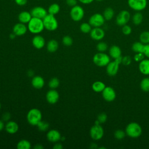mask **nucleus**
Returning a JSON list of instances; mask_svg holds the SVG:
<instances>
[{
    "mask_svg": "<svg viewBox=\"0 0 149 149\" xmlns=\"http://www.w3.org/2000/svg\"><path fill=\"white\" fill-rule=\"evenodd\" d=\"M28 30L34 34H38L44 29L43 20L41 19L32 17L27 23Z\"/></svg>",
    "mask_w": 149,
    "mask_h": 149,
    "instance_id": "f257e3e1",
    "label": "nucleus"
},
{
    "mask_svg": "<svg viewBox=\"0 0 149 149\" xmlns=\"http://www.w3.org/2000/svg\"><path fill=\"white\" fill-rule=\"evenodd\" d=\"M27 120L29 123L32 126H37L42 120V113L37 108H32L29 111L27 114Z\"/></svg>",
    "mask_w": 149,
    "mask_h": 149,
    "instance_id": "f03ea898",
    "label": "nucleus"
},
{
    "mask_svg": "<svg viewBox=\"0 0 149 149\" xmlns=\"http://www.w3.org/2000/svg\"><path fill=\"white\" fill-rule=\"evenodd\" d=\"M42 20L44 29L48 31H55L58 27V22L55 15L48 13Z\"/></svg>",
    "mask_w": 149,
    "mask_h": 149,
    "instance_id": "7ed1b4c3",
    "label": "nucleus"
},
{
    "mask_svg": "<svg viewBox=\"0 0 149 149\" xmlns=\"http://www.w3.org/2000/svg\"><path fill=\"white\" fill-rule=\"evenodd\" d=\"M142 132V129L139 124L132 122L128 124L126 127V134L132 138H136L139 137Z\"/></svg>",
    "mask_w": 149,
    "mask_h": 149,
    "instance_id": "20e7f679",
    "label": "nucleus"
},
{
    "mask_svg": "<svg viewBox=\"0 0 149 149\" xmlns=\"http://www.w3.org/2000/svg\"><path fill=\"white\" fill-rule=\"evenodd\" d=\"M93 62L98 66L102 67L107 66L110 62L109 56L104 52H98L93 56Z\"/></svg>",
    "mask_w": 149,
    "mask_h": 149,
    "instance_id": "39448f33",
    "label": "nucleus"
},
{
    "mask_svg": "<svg viewBox=\"0 0 149 149\" xmlns=\"http://www.w3.org/2000/svg\"><path fill=\"white\" fill-rule=\"evenodd\" d=\"M84 16V9L80 5H76L71 8L70 10V16L74 22H79L83 19Z\"/></svg>",
    "mask_w": 149,
    "mask_h": 149,
    "instance_id": "423d86ee",
    "label": "nucleus"
},
{
    "mask_svg": "<svg viewBox=\"0 0 149 149\" xmlns=\"http://www.w3.org/2000/svg\"><path fill=\"white\" fill-rule=\"evenodd\" d=\"M127 5L132 9L140 12L147 7V0H127Z\"/></svg>",
    "mask_w": 149,
    "mask_h": 149,
    "instance_id": "0eeeda50",
    "label": "nucleus"
},
{
    "mask_svg": "<svg viewBox=\"0 0 149 149\" xmlns=\"http://www.w3.org/2000/svg\"><path fill=\"white\" fill-rule=\"evenodd\" d=\"M122 56L115 59V61L109 62L107 65V72L108 75L111 76H113L118 73L119 70V65L122 62Z\"/></svg>",
    "mask_w": 149,
    "mask_h": 149,
    "instance_id": "6e6552de",
    "label": "nucleus"
},
{
    "mask_svg": "<svg viewBox=\"0 0 149 149\" xmlns=\"http://www.w3.org/2000/svg\"><path fill=\"white\" fill-rule=\"evenodd\" d=\"M105 20L102 15L99 13H96L90 16L88 20V23L92 27H100L104 24Z\"/></svg>",
    "mask_w": 149,
    "mask_h": 149,
    "instance_id": "1a4fd4ad",
    "label": "nucleus"
},
{
    "mask_svg": "<svg viewBox=\"0 0 149 149\" xmlns=\"http://www.w3.org/2000/svg\"><path fill=\"white\" fill-rule=\"evenodd\" d=\"M130 19V13L128 10H122L119 12L116 18V23L119 26L126 24Z\"/></svg>",
    "mask_w": 149,
    "mask_h": 149,
    "instance_id": "9d476101",
    "label": "nucleus"
},
{
    "mask_svg": "<svg viewBox=\"0 0 149 149\" xmlns=\"http://www.w3.org/2000/svg\"><path fill=\"white\" fill-rule=\"evenodd\" d=\"M91 137L94 140H100L104 135V129L100 124H95L93 126L90 130Z\"/></svg>",
    "mask_w": 149,
    "mask_h": 149,
    "instance_id": "9b49d317",
    "label": "nucleus"
},
{
    "mask_svg": "<svg viewBox=\"0 0 149 149\" xmlns=\"http://www.w3.org/2000/svg\"><path fill=\"white\" fill-rule=\"evenodd\" d=\"M30 13L32 17L43 19L48 14V11L42 6H35L31 9Z\"/></svg>",
    "mask_w": 149,
    "mask_h": 149,
    "instance_id": "f8f14e48",
    "label": "nucleus"
},
{
    "mask_svg": "<svg viewBox=\"0 0 149 149\" xmlns=\"http://www.w3.org/2000/svg\"><path fill=\"white\" fill-rule=\"evenodd\" d=\"M102 95L104 99L108 102L113 101L116 98V93L111 87H105L102 91Z\"/></svg>",
    "mask_w": 149,
    "mask_h": 149,
    "instance_id": "ddd939ff",
    "label": "nucleus"
},
{
    "mask_svg": "<svg viewBox=\"0 0 149 149\" xmlns=\"http://www.w3.org/2000/svg\"><path fill=\"white\" fill-rule=\"evenodd\" d=\"M59 98L58 92L55 89H51L47 91L46 94L47 101L51 104H56Z\"/></svg>",
    "mask_w": 149,
    "mask_h": 149,
    "instance_id": "4468645a",
    "label": "nucleus"
},
{
    "mask_svg": "<svg viewBox=\"0 0 149 149\" xmlns=\"http://www.w3.org/2000/svg\"><path fill=\"white\" fill-rule=\"evenodd\" d=\"M61 137L60 132L56 129H51L47 133V139L51 143L58 142L61 139Z\"/></svg>",
    "mask_w": 149,
    "mask_h": 149,
    "instance_id": "2eb2a0df",
    "label": "nucleus"
},
{
    "mask_svg": "<svg viewBox=\"0 0 149 149\" xmlns=\"http://www.w3.org/2000/svg\"><path fill=\"white\" fill-rule=\"evenodd\" d=\"M27 26L22 23H17L15 24L13 27V33L16 36H21L24 35L27 31Z\"/></svg>",
    "mask_w": 149,
    "mask_h": 149,
    "instance_id": "dca6fc26",
    "label": "nucleus"
},
{
    "mask_svg": "<svg viewBox=\"0 0 149 149\" xmlns=\"http://www.w3.org/2000/svg\"><path fill=\"white\" fill-rule=\"evenodd\" d=\"M90 34L92 39L97 41L102 40L105 36V32L104 30L100 27H94L91 29Z\"/></svg>",
    "mask_w": 149,
    "mask_h": 149,
    "instance_id": "f3484780",
    "label": "nucleus"
},
{
    "mask_svg": "<svg viewBox=\"0 0 149 149\" xmlns=\"http://www.w3.org/2000/svg\"><path fill=\"white\" fill-rule=\"evenodd\" d=\"M32 44L36 49H40L44 47L45 44V40L42 36L37 34L32 39Z\"/></svg>",
    "mask_w": 149,
    "mask_h": 149,
    "instance_id": "a211bd4d",
    "label": "nucleus"
},
{
    "mask_svg": "<svg viewBox=\"0 0 149 149\" xmlns=\"http://www.w3.org/2000/svg\"><path fill=\"white\" fill-rule=\"evenodd\" d=\"M5 129L8 133L15 134L19 130V125L16 122L10 120L7 122L6 124L5 125Z\"/></svg>",
    "mask_w": 149,
    "mask_h": 149,
    "instance_id": "6ab92c4d",
    "label": "nucleus"
},
{
    "mask_svg": "<svg viewBox=\"0 0 149 149\" xmlns=\"http://www.w3.org/2000/svg\"><path fill=\"white\" fill-rule=\"evenodd\" d=\"M45 84V81L40 76H34L31 80V85L32 86L36 89L42 88Z\"/></svg>",
    "mask_w": 149,
    "mask_h": 149,
    "instance_id": "aec40b11",
    "label": "nucleus"
},
{
    "mask_svg": "<svg viewBox=\"0 0 149 149\" xmlns=\"http://www.w3.org/2000/svg\"><path fill=\"white\" fill-rule=\"evenodd\" d=\"M31 18L32 16L30 12L26 10L21 12L18 15V20L19 22L24 24H27Z\"/></svg>",
    "mask_w": 149,
    "mask_h": 149,
    "instance_id": "412c9836",
    "label": "nucleus"
},
{
    "mask_svg": "<svg viewBox=\"0 0 149 149\" xmlns=\"http://www.w3.org/2000/svg\"><path fill=\"white\" fill-rule=\"evenodd\" d=\"M139 70L144 74H149V59H143L139 63Z\"/></svg>",
    "mask_w": 149,
    "mask_h": 149,
    "instance_id": "4be33fe9",
    "label": "nucleus"
},
{
    "mask_svg": "<svg viewBox=\"0 0 149 149\" xmlns=\"http://www.w3.org/2000/svg\"><path fill=\"white\" fill-rule=\"evenodd\" d=\"M59 47V44L58 41L55 40H49L47 44V49L49 52L53 53L57 51Z\"/></svg>",
    "mask_w": 149,
    "mask_h": 149,
    "instance_id": "5701e85b",
    "label": "nucleus"
},
{
    "mask_svg": "<svg viewBox=\"0 0 149 149\" xmlns=\"http://www.w3.org/2000/svg\"><path fill=\"white\" fill-rule=\"evenodd\" d=\"M109 52L110 56L114 59H116L121 56V49L117 45H112L111 47Z\"/></svg>",
    "mask_w": 149,
    "mask_h": 149,
    "instance_id": "b1692460",
    "label": "nucleus"
},
{
    "mask_svg": "<svg viewBox=\"0 0 149 149\" xmlns=\"http://www.w3.org/2000/svg\"><path fill=\"white\" fill-rule=\"evenodd\" d=\"M47 11H48V13L52 15H55L59 12L60 6L58 3H53L49 6Z\"/></svg>",
    "mask_w": 149,
    "mask_h": 149,
    "instance_id": "393cba45",
    "label": "nucleus"
},
{
    "mask_svg": "<svg viewBox=\"0 0 149 149\" xmlns=\"http://www.w3.org/2000/svg\"><path fill=\"white\" fill-rule=\"evenodd\" d=\"M114 14L113 9L111 7H107L105 9L102 15L105 20H110L114 16Z\"/></svg>",
    "mask_w": 149,
    "mask_h": 149,
    "instance_id": "a878e982",
    "label": "nucleus"
},
{
    "mask_svg": "<svg viewBox=\"0 0 149 149\" xmlns=\"http://www.w3.org/2000/svg\"><path fill=\"white\" fill-rule=\"evenodd\" d=\"M105 88V84L100 81H97L93 83L92 84V89L97 93L102 92Z\"/></svg>",
    "mask_w": 149,
    "mask_h": 149,
    "instance_id": "bb28decb",
    "label": "nucleus"
},
{
    "mask_svg": "<svg viewBox=\"0 0 149 149\" xmlns=\"http://www.w3.org/2000/svg\"><path fill=\"white\" fill-rule=\"evenodd\" d=\"M16 147L18 149H30L31 148V143L29 140L23 139L17 143Z\"/></svg>",
    "mask_w": 149,
    "mask_h": 149,
    "instance_id": "cd10ccee",
    "label": "nucleus"
},
{
    "mask_svg": "<svg viewBox=\"0 0 149 149\" xmlns=\"http://www.w3.org/2000/svg\"><path fill=\"white\" fill-rule=\"evenodd\" d=\"M143 19V16L141 13L137 12L135 13L132 17V22L135 25H139L141 23Z\"/></svg>",
    "mask_w": 149,
    "mask_h": 149,
    "instance_id": "c85d7f7f",
    "label": "nucleus"
},
{
    "mask_svg": "<svg viewBox=\"0 0 149 149\" xmlns=\"http://www.w3.org/2000/svg\"><path fill=\"white\" fill-rule=\"evenodd\" d=\"M132 49L136 53H143L144 45L142 42H135L132 45Z\"/></svg>",
    "mask_w": 149,
    "mask_h": 149,
    "instance_id": "c756f323",
    "label": "nucleus"
},
{
    "mask_svg": "<svg viewBox=\"0 0 149 149\" xmlns=\"http://www.w3.org/2000/svg\"><path fill=\"white\" fill-rule=\"evenodd\" d=\"M91 26L89 23L84 22L80 26V30L83 33H88L91 31L92 28Z\"/></svg>",
    "mask_w": 149,
    "mask_h": 149,
    "instance_id": "7c9ffc66",
    "label": "nucleus"
},
{
    "mask_svg": "<svg viewBox=\"0 0 149 149\" xmlns=\"http://www.w3.org/2000/svg\"><path fill=\"white\" fill-rule=\"evenodd\" d=\"M37 127L38 129L41 132H45L47 131L49 127V125L48 122L42 121V120L38 122V123L37 125Z\"/></svg>",
    "mask_w": 149,
    "mask_h": 149,
    "instance_id": "2f4dec72",
    "label": "nucleus"
},
{
    "mask_svg": "<svg viewBox=\"0 0 149 149\" xmlns=\"http://www.w3.org/2000/svg\"><path fill=\"white\" fill-rule=\"evenodd\" d=\"M59 80L57 77H52L48 82V86L51 89H55L59 86Z\"/></svg>",
    "mask_w": 149,
    "mask_h": 149,
    "instance_id": "473e14b6",
    "label": "nucleus"
},
{
    "mask_svg": "<svg viewBox=\"0 0 149 149\" xmlns=\"http://www.w3.org/2000/svg\"><path fill=\"white\" fill-rule=\"evenodd\" d=\"M140 88L143 91H149V78H144L141 81Z\"/></svg>",
    "mask_w": 149,
    "mask_h": 149,
    "instance_id": "72a5a7b5",
    "label": "nucleus"
},
{
    "mask_svg": "<svg viewBox=\"0 0 149 149\" xmlns=\"http://www.w3.org/2000/svg\"><path fill=\"white\" fill-rule=\"evenodd\" d=\"M140 41L143 44H148L149 43V31H143L140 35Z\"/></svg>",
    "mask_w": 149,
    "mask_h": 149,
    "instance_id": "f704fd0d",
    "label": "nucleus"
},
{
    "mask_svg": "<svg viewBox=\"0 0 149 149\" xmlns=\"http://www.w3.org/2000/svg\"><path fill=\"white\" fill-rule=\"evenodd\" d=\"M97 49L101 52H105L108 48V45L104 42H100L97 45Z\"/></svg>",
    "mask_w": 149,
    "mask_h": 149,
    "instance_id": "c9c22d12",
    "label": "nucleus"
},
{
    "mask_svg": "<svg viewBox=\"0 0 149 149\" xmlns=\"http://www.w3.org/2000/svg\"><path fill=\"white\" fill-rule=\"evenodd\" d=\"M62 43L65 46H70L73 44V39L69 36H65L62 38Z\"/></svg>",
    "mask_w": 149,
    "mask_h": 149,
    "instance_id": "e433bc0d",
    "label": "nucleus"
},
{
    "mask_svg": "<svg viewBox=\"0 0 149 149\" xmlns=\"http://www.w3.org/2000/svg\"><path fill=\"white\" fill-rule=\"evenodd\" d=\"M125 136V132L122 130L118 129L114 132V137L118 140H121Z\"/></svg>",
    "mask_w": 149,
    "mask_h": 149,
    "instance_id": "4c0bfd02",
    "label": "nucleus"
},
{
    "mask_svg": "<svg viewBox=\"0 0 149 149\" xmlns=\"http://www.w3.org/2000/svg\"><path fill=\"white\" fill-rule=\"evenodd\" d=\"M107 119V115L105 113H101L97 116V120L100 122V123H103L106 122Z\"/></svg>",
    "mask_w": 149,
    "mask_h": 149,
    "instance_id": "58836bf2",
    "label": "nucleus"
},
{
    "mask_svg": "<svg viewBox=\"0 0 149 149\" xmlns=\"http://www.w3.org/2000/svg\"><path fill=\"white\" fill-rule=\"evenodd\" d=\"M122 31L125 35H129L132 33V28L129 25L125 24L122 26Z\"/></svg>",
    "mask_w": 149,
    "mask_h": 149,
    "instance_id": "ea45409f",
    "label": "nucleus"
},
{
    "mask_svg": "<svg viewBox=\"0 0 149 149\" xmlns=\"http://www.w3.org/2000/svg\"><path fill=\"white\" fill-rule=\"evenodd\" d=\"M122 63L124 65H129L131 63V58L128 55L124 56L122 59Z\"/></svg>",
    "mask_w": 149,
    "mask_h": 149,
    "instance_id": "a19ab883",
    "label": "nucleus"
},
{
    "mask_svg": "<svg viewBox=\"0 0 149 149\" xmlns=\"http://www.w3.org/2000/svg\"><path fill=\"white\" fill-rule=\"evenodd\" d=\"M144 53H137L134 56V59L136 61H141L144 59Z\"/></svg>",
    "mask_w": 149,
    "mask_h": 149,
    "instance_id": "79ce46f5",
    "label": "nucleus"
},
{
    "mask_svg": "<svg viewBox=\"0 0 149 149\" xmlns=\"http://www.w3.org/2000/svg\"><path fill=\"white\" fill-rule=\"evenodd\" d=\"M77 0H66V3L72 8L77 5Z\"/></svg>",
    "mask_w": 149,
    "mask_h": 149,
    "instance_id": "37998d69",
    "label": "nucleus"
},
{
    "mask_svg": "<svg viewBox=\"0 0 149 149\" xmlns=\"http://www.w3.org/2000/svg\"><path fill=\"white\" fill-rule=\"evenodd\" d=\"M10 119V114L9 112H5L4 113H3V115L2 116V120L3 121L8 122Z\"/></svg>",
    "mask_w": 149,
    "mask_h": 149,
    "instance_id": "c03bdc74",
    "label": "nucleus"
},
{
    "mask_svg": "<svg viewBox=\"0 0 149 149\" xmlns=\"http://www.w3.org/2000/svg\"><path fill=\"white\" fill-rule=\"evenodd\" d=\"M143 53H144L145 56H146L147 57L149 58V43L147 44H146L144 45Z\"/></svg>",
    "mask_w": 149,
    "mask_h": 149,
    "instance_id": "a18cd8bd",
    "label": "nucleus"
},
{
    "mask_svg": "<svg viewBox=\"0 0 149 149\" xmlns=\"http://www.w3.org/2000/svg\"><path fill=\"white\" fill-rule=\"evenodd\" d=\"M14 1L17 5L20 6L25 5L27 2V0H14Z\"/></svg>",
    "mask_w": 149,
    "mask_h": 149,
    "instance_id": "49530a36",
    "label": "nucleus"
},
{
    "mask_svg": "<svg viewBox=\"0 0 149 149\" xmlns=\"http://www.w3.org/2000/svg\"><path fill=\"white\" fill-rule=\"evenodd\" d=\"M80 3L84 4V5H88L91 3L94 0H77Z\"/></svg>",
    "mask_w": 149,
    "mask_h": 149,
    "instance_id": "de8ad7c7",
    "label": "nucleus"
},
{
    "mask_svg": "<svg viewBox=\"0 0 149 149\" xmlns=\"http://www.w3.org/2000/svg\"><path fill=\"white\" fill-rule=\"evenodd\" d=\"M62 148H63L62 145L61 143L58 142H56V144L53 146V148L54 149H62Z\"/></svg>",
    "mask_w": 149,
    "mask_h": 149,
    "instance_id": "09e8293b",
    "label": "nucleus"
},
{
    "mask_svg": "<svg viewBox=\"0 0 149 149\" xmlns=\"http://www.w3.org/2000/svg\"><path fill=\"white\" fill-rule=\"evenodd\" d=\"M5 127L3 121L2 119H0V132L2 130V129Z\"/></svg>",
    "mask_w": 149,
    "mask_h": 149,
    "instance_id": "8fccbe9b",
    "label": "nucleus"
},
{
    "mask_svg": "<svg viewBox=\"0 0 149 149\" xmlns=\"http://www.w3.org/2000/svg\"><path fill=\"white\" fill-rule=\"evenodd\" d=\"M43 148H44V147L40 144H36L34 147V148H36V149H42Z\"/></svg>",
    "mask_w": 149,
    "mask_h": 149,
    "instance_id": "3c124183",
    "label": "nucleus"
},
{
    "mask_svg": "<svg viewBox=\"0 0 149 149\" xmlns=\"http://www.w3.org/2000/svg\"><path fill=\"white\" fill-rule=\"evenodd\" d=\"M16 34H15V33H11L10 35H9V37H10V39H14L15 37H16Z\"/></svg>",
    "mask_w": 149,
    "mask_h": 149,
    "instance_id": "603ef678",
    "label": "nucleus"
},
{
    "mask_svg": "<svg viewBox=\"0 0 149 149\" xmlns=\"http://www.w3.org/2000/svg\"><path fill=\"white\" fill-rule=\"evenodd\" d=\"M29 72H30V73H28V74H29V76H31L33 74V72L31 71V70H30Z\"/></svg>",
    "mask_w": 149,
    "mask_h": 149,
    "instance_id": "864d4df0",
    "label": "nucleus"
},
{
    "mask_svg": "<svg viewBox=\"0 0 149 149\" xmlns=\"http://www.w3.org/2000/svg\"><path fill=\"white\" fill-rule=\"evenodd\" d=\"M96 1H98V2H101V1H102L104 0H95Z\"/></svg>",
    "mask_w": 149,
    "mask_h": 149,
    "instance_id": "5fc2aeb1",
    "label": "nucleus"
},
{
    "mask_svg": "<svg viewBox=\"0 0 149 149\" xmlns=\"http://www.w3.org/2000/svg\"><path fill=\"white\" fill-rule=\"evenodd\" d=\"M1 103H0V109H1Z\"/></svg>",
    "mask_w": 149,
    "mask_h": 149,
    "instance_id": "6e6d98bb",
    "label": "nucleus"
},
{
    "mask_svg": "<svg viewBox=\"0 0 149 149\" xmlns=\"http://www.w3.org/2000/svg\"><path fill=\"white\" fill-rule=\"evenodd\" d=\"M12 1H13V0H12Z\"/></svg>",
    "mask_w": 149,
    "mask_h": 149,
    "instance_id": "4d7b16f0",
    "label": "nucleus"
}]
</instances>
